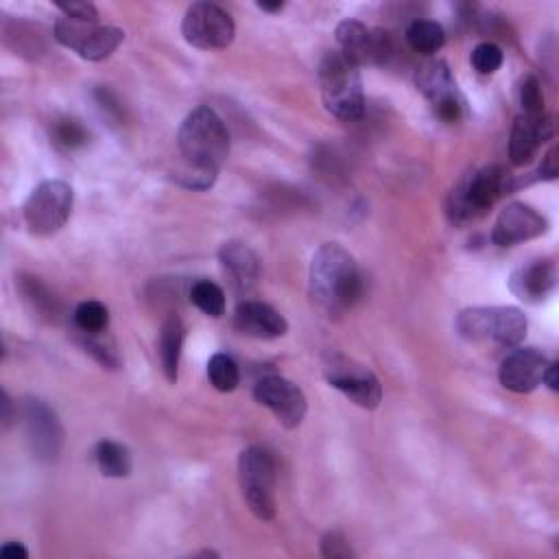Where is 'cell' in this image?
<instances>
[{
    "label": "cell",
    "mask_w": 559,
    "mask_h": 559,
    "mask_svg": "<svg viewBox=\"0 0 559 559\" xmlns=\"http://www.w3.org/2000/svg\"><path fill=\"white\" fill-rule=\"evenodd\" d=\"M177 146L181 166L175 170V181L190 190L212 188L229 155V133L223 118L207 105L194 107L179 124Z\"/></svg>",
    "instance_id": "6da1fadb"
},
{
    "label": "cell",
    "mask_w": 559,
    "mask_h": 559,
    "mask_svg": "<svg viewBox=\"0 0 559 559\" xmlns=\"http://www.w3.org/2000/svg\"><path fill=\"white\" fill-rule=\"evenodd\" d=\"M310 297L328 314H341L349 310L362 297L360 271L341 245H321L310 260Z\"/></svg>",
    "instance_id": "7a4b0ae2"
},
{
    "label": "cell",
    "mask_w": 559,
    "mask_h": 559,
    "mask_svg": "<svg viewBox=\"0 0 559 559\" xmlns=\"http://www.w3.org/2000/svg\"><path fill=\"white\" fill-rule=\"evenodd\" d=\"M319 87L325 109L338 120L354 122L365 114L362 79L356 63L338 50H328L319 63Z\"/></svg>",
    "instance_id": "3957f363"
},
{
    "label": "cell",
    "mask_w": 559,
    "mask_h": 559,
    "mask_svg": "<svg viewBox=\"0 0 559 559\" xmlns=\"http://www.w3.org/2000/svg\"><path fill=\"white\" fill-rule=\"evenodd\" d=\"M456 332L469 343L518 347L526 336V317L513 306H474L459 312Z\"/></svg>",
    "instance_id": "277c9868"
},
{
    "label": "cell",
    "mask_w": 559,
    "mask_h": 559,
    "mask_svg": "<svg viewBox=\"0 0 559 559\" xmlns=\"http://www.w3.org/2000/svg\"><path fill=\"white\" fill-rule=\"evenodd\" d=\"M511 188L509 175L491 164L485 168L474 170L465 179H461L454 190L450 192V203H448V214L452 223H469L485 214L507 190Z\"/></svg>",
    "instance_id": "5b68a950"
},
{
    "label": "cell",
    "mask_w": 559,
    "mask_h": 559,
    "mask_svg": "<svg viewBox=\"0 0 559 559\" xmlns=\"http://www.w3.org/2000/svg\"><path fill=\"white\" fill-rule=\"evenodd\" d=\"M275 459L262 445H249L238 456L242 498L258 520L275 518Z\"/></svg>",
    "instance_id": "8992f818"
},
{
    "label": "cell",
    "mask_w": 559,
    "mask_h": 559,
    "mask_svg": "<svg viewBox=\"0 0 559 559\" xmlns=\"http://www.w3.org/2000/svg\"><path fill=\"white\" fill-rule=\"evenodd\" d=\"M74 203V192L70 183L61 179H46L33 188L22 214L28 231L33 236H52L70 218Z\"/></svg>",
    "instance_id": "52a82bcc"
},
{
    "label": "cell",
    "mask_w": 559,
    "mask_h": 559,
    "mask_svg": "<svg viewBox=\"0 0 559 559\" xmlns=\"http://www.w3.org/2000/svg\"><path fill=\"white\" fill-rule=\"evenodd\" d=\"M52 37L61 46L74 50L81 59L103 61L120 46V41L124 39V33L118 26L59 17L55 22Z\"/></svg>",
    "instance_id": "ba28073f"
},
{
    "label": "cell",
    "mask_w": 559,
    "mask_h": 559,
    "mask_svg": "<svg viewBox=\"0 0 559 559\" xmlns=\"http://www.w3.org/2000/svg\"><path fill=\"white\" fill-rule=\"evenodd\" d=\"M323 378L330 386L349 397L356 406L373 411L382 400V386L376 373L343 354H330L323 365Z\"/></svg>",
    "instance_id": "9c48e42d"
},
{
    "label": "cell",
    "mask_w": 559,
    "mask_h": 559,
    "mask_svg": "<svg viewBox=\"0 0 559 559\" xmlns=\"http://www.w3.org/2000/svg\"><path fill=\"white\" fill-rule=\"evenodd\" d=\"M183 39L201 50H223L234 41L236 24L231 15L214 2H194L181 22Z\"/></svg>",
    "instance_id": "30bf717a"
},
{
    "label": "cell",
    "mask_w": 559,
    "mask_h": 559,
    "mask_svg": "<svg viewBox=\"0 0 559 559\" xmlns=\"http://www.w3.org/2000/svg\"><path fill=\"white\" fill-rule=\"evenodd\" d=\"M415 81H417L419 92L426 96V100L430 103V107L439 120H443L448 124L461 120L463 109H465V98L459 92V85H456L445 61H441V59L426 61L419 68Z\"/></svg>",
    "instance_id": "8fae6325"
},
{
    "label": "cell",
    "mask_w": 559,
    "mask_h": 559,
    "mask_svg": "<svg viewBox=\"0 0 559 559\" xmlns=\"http://www.w3.org/2000/svg\"><path fill=\"white\" fill-rule=\"evenodd\" d=\"M22 426L31 454L37 461L50 463L59 456L63 445V428L57 413L37 397H28L22 404Z\"/></svg>",
    "instance_id": "7c38bea8"
},
{
    "label": "cell",
    "mask_w": 559,
    "mask_h": 559,
    "mask_svg": "<svg viewBox=\"0 0 559 559\" xmlns=\"http://www.w3.org/2000/svg\"><path fill=\"white\" fill-rule=\"evenodd\" d=\"M338 52L352 63L360 66H382L393 52L391 37L380 28H369L358 20H343L336 26Z\"/></svg>",
    "instance_id": "4fadbf2b"
},
{
    "label": "cell",
    "mask_w": 559,
    "mask_h": 559,
    "mask_svg": "<svg viewBox=\"0 0 559 559\" xmlns=\"http://www.w3.org/2000/svg\"><path fill=\"white\" fill-rule=\"evenodd\" d=\"M253 397L260 406H266L275 415V419L288 430L297 428L308 411V400L304 391L282 376L260 378L253 386Z\"/></svg>",
    "instance_id": "5bb4252c"
},
{
    "label": "cell",
    "mask_w": 559,
    "mask_h": 559,
    "mask_svg": "<svg viewBox=\"0 0 559 559\" xmlns=\"http://www.w3.org/2000/svg\"><path fill=\"white\" fill-rule=\"evenodd\" d=\"M546 216H542L535 207L526 203L513 201L504 210H500L491 229V242L498 247H513L546 234Z\"/></svg>",
    "instance_id": "9a60e30c"
},
{
    "label": "cell",
    "mask_w": 559,
    "mask_h": 559,
    "mask_svg": "<svg viewBox=\"0 0 559 559\" xmlns=\"http://www.w3.org/2000/svg\"><path fill=\"white\" fill-rule=\"evenodd\" d=\"M548 362L535 347H513L500 362V384L513 393H531L542 384Z\"/></svg>",
    "instance_id": "2e32d148"
},
{
    "label": "cell",
    "mask_w": 559,
    "mask_h": 559,
    "mask_svg": "<svg viewBox=\"0 0 559 559\" xmlns=\"http://www.w3.org/2000/svg\"><path fill=\"white\" fill-rule=\"evenodd\" d=\"M555 133L552 118L546 114L531 116V114H520L511 127V138H509V159L513 166H524L528 164L537 148L550 140Z\"/></svg>",
    "instance_id": "e0dca14e"
},
{
    "label": "cell",
    "mask_w": 559,
    "mask_h": 559,
    "mask_svg": "<svg viewBox=\"0 0 559 559\" xmlns=\"http://www.w3.org/2000/svg\"><path fill=\"white\" fill-rule=\"evenodd\" d=\"M557 286V266L552 260H528L511 273V293L526 304H542Z\"/></svg>",
    "instance_id": "ac0fdd59"
},
{
    "label": "cell",
    "mask_w": 559,
    "mask_h": 559,
    "mask_svg": "<svg viewBox=\"0 0 559 559\" xmlns=\"http://www.w3.org/2000/svg\"><path fill=\"white\" fill-rule=\"evenodd\" d=\"M234 325L238 332L253 338H277L288 332L286 319L269 304L245 299L234 312Z\"/></svg>",
    "instance_id": "d6986e66"
},
{
    "label": "cell",
    "mask_w": 559,
    "mask_h": 559,
    "mask_svg": "<svg viewBox=\"0 0 559 559\" xmlns=\"http://www.w3.org/2000/svg\"><path fill=\"white\" fill-rule=\"evenodd\" d=\"M218 260L238 293H249L255 286L260 277V260L245 242H225L218 251Z\"/></svg>",
    "instance_id": "ffe728a7"
},
{
    "label": "cell",
    "mask_w": 559,
    "mask_h": 559,
    "mask_svg": "<svg viewBox=\"0 0 559 559\" xmlns=\"http://www.w3.org/2000/svg\"><path fill=\"white\" fill-rule=\"evenodd\" d=\"M186 338V328L179 314L170 312L166 321L162 323L159 332V343H157V354H159V365L168 382H177L179 376V360H181V347Z\"/></svg>",
    "instance_id": "44dd1931"
},
{
    "label": "cell",
    "mask_w": 559,
    "mask_h": 559,
    "mask_svg": "<svg viewBox=\"0 0 559 559\" xmlns=\"http://www.w3.org/2000/svg\"><path fill=\"white\" fill-rule=\"evenodd\" d=\"M94 459L100 474L107 478H124L131 474V452L118 441H98L94 448Z\"/></svg>",
    "instance_id": "7402d4cb"
},
{
    "label": "cell",
    "mask_w": 559,
    "mask_h": 559,
    "mask_svg": "<svg viewBox=\"0 0 559 559\" xmlns=\"http://www.w3.org/2000/svg\"><path fill=\"white\" fill-rule=\"evenodd\" d=\"M406 44L419 55H435L445 44V31L435 20H413L406 28Z\"/></svg>",
    "instance_id": "603a6c76"
},
{
    "label": "cell",
    "mask_w": 559,
    "mask_h": 559,
    "mask_svg": "<svg viewBox=\"0 0 559 559\" xmlns=\"http://www.w3.org/2000/svg\"><path fill=\"white\" fill-rule=\"evenodd\" d=\"M72 319H74V328L81 334H98V332H107L109 310L105 304L96 299H87L74 308Z\"/></svg>",
    "instance_id": "cb8c5ba5"
},
{
    "label": "cell",
    "mask_w": 559,
    "mask_h": 559,
    "mask_svg": "<svg viewBox=\"0 0 559 559\" xmlns=\"http://www.w3.org/2000/svg\"><path fill=\"white\" fill-rule=\"evenodd\" d=\"M190 301L205 312L207 317H223L225 314V293L218 284L210 280H197L190 288Z\"/></svg>",
    "instance_id": "d4e9b609"
},
{
    "label": "cell",
    "mask_w": 559,
    "mask_h": 559,
    "mask_svg": "<svg viewBox=\"0 0 559 559\" xmlns=\"http://www.w3.org/2000/svg\"><path fill=\"white\" fill-rule=\"evenodd\" d=\"M207 378L210 384L221 391V393H229L238 386L240 382V371L238 365L234 362L231 356L227 354H214L207 362Z\"/></svg>",
    "instance_id": "484cf974"
},
{
    "label": "cell",
    "mask_w": 559,
    "mask_h": 559,
    "mask_svg": "<svg viewBox=\"0 0 559 559\" xmlns=\"http://www.w3.org/2000/svg\"><path fill=\"white\" fill-rule=\"evenodd\" d=\"M90 140L87 129L74 118H61L52 124V142L63 151H76Z\"/></svg>",
    "instance_id": "4316f807"
},
{
    "label": "cell",
    "mask_w": 559,
    "mask_h": 559,
    "mask_svg": "<svg viewBox=\"0 0 559 559\" xmlns=\"http://www.w3.org/2000/svg\"><path fill=\"white\" fill-rule=\"evenodd\" d=\"M81 345L85 352H90L100 365L109 367V369H118L120 358L116 352V345L111 338H107V332H98V334H81Z\"/></svg>",
    "instance_id": "83f0119b"
},
{
    "label": "cell",
    "mask_w": 559,
    "mask_h": 559,
    "mask_svg": "<svg viewBox=\"0 0 559 559\" xmlns=\"http://www.w3.org/2000/svg\"><path fill=\"white\" fill-rule=\"evenodd\" d=\"M13 28H15V33L17 35H7L4 33V37H7V44L11 41V39H15V50L20 52V55H28L31 59H35V55L37 52H44V35H41V28L39 26H33V24H28V22H17V24H13Z\"/></svg>",
    "instance_id": "f1b7e54d"
},
{
    "label": "cell",
    "mask_w": 559,
    "mask_h": 559,
    "mask_svg": "<svg viewBox=\"0 0 559 559\" xmlns=\"http://www.w3.org/2000/svg\"><path fill=\"white\" fill-rule=\"evenodd\" d=\"M502 59H504V52L498 44L493 41H480L474 50H472V66L478 74H493L498 72V68L502 66Z\"/></svg>",
    "instance_id": "f546056e"
},
{
    "label": "cell",
    "mask_w": 559,
    "mask_h": 559,
    "mask_svg": "<svg viewBox=\"0 0 559 559\" xmlns=\"http://www.w3.org/2000/svg\"><path fill=\"white\" fill-rule=\"evenodd\" d=\"M22 293L24 297L33 304V308H37L39 312L55 317L59 312V304L55 297H50V293L46 290L44 284H39L37 277H26L22 280Z\"/></svg>",
    "instance_id": "4dcf8cb0"
},
{
    "label": "cell",
    "mask_w": 559,
    "mask_h": 559,
    "mask_svg": "<svg viewBox=\"0 0 559 559\" xmlns=\"http://www.w3.org/2000/svg\"><path fill=\"white\" fill-rule=\"evenodd\" d=\"M520 105H522V114H531V116L544 114L542 83L535 74H528L522 81V85H520Z\"/></svg>",
    "instance_id": "1f68e13d"
},
{
    "label": "cell",
    "mask_w": 559,
    "mask_h": 559,
    "mask_svg": "<svg viewBox=\"0 0 559 559\" xmlns=\"http://www.w3.org/2000/svg\"><path fill=\"white\" fill-rule=\"evenodd\" d=\"M321 555L328 559H352L356 557L347 537L341 531H328L321 539Z\"/></svg>",
    "instance_id": "d6a6232c"
},
{
    "label": "cell",
    "mask_w": 559,
    "mask_h": 559,
    "mask_svg": "<svg viewBox=\"0 0 559 559\" xmlns=\"http://www.w3.org/2000/svg\"><path fill=\"white\" fill-rule=\"evenodd\" d=\"M63 17L79 22H98V9L92 2H57Z\"/></svg>",
    "instance_id": "836d02e7"
},
{
    "label": "cell",
    "mask_w": 559,
    "mask_h": 559,
    "mask_svg": "<svg viewBox=\"0 0 559 559\" xmlns=\"http://www.w3.org/2000/svg\"><path fill=\"white\" fill-rule=\"evenodd\" d=\"M557 155H559V148H557V146H552V148L544 155V159H542L539 168L533 173V175H535L533 179H544V181H552V179H557V175H559Z\"/></svg>",
    "instance_id": "e575fe53"
},
{
    "label": "cell",
    "mask_w": 559,
    "mask_h": 559,
    "mask_svg": "<svg viewBox=\"0 0 559 559\" xmlns=\"http://www.w3.org/2000/svg\"><path fill=\"white\" fill-rule=\"evenodd\" d=\"M0 557H2V559H26V557H28V550H26L20 542H7V544L0 548Z\"/></svg>",
    "instance_id": "d590c367"
},
{
    "label": "cell",
    "mask_w": 559,
    "mask_h": 559,
    "mask_svg": "<svg viewBox=\"0 0 559 559\" xmlns=\"http://www.w3.org/2000/svg\"><path fill=\"white\" fill-rule=\"evenodd\" d=\"M542 382L548 384L550 391H559V367H557V362H548Z\"/></svg>",
    "instance_id": "8d00e7d4"
},
{
    "label": "cell",
    "mask_w": 559,
    "mask_h": 559,
    "mask_svg": "<svg viewBox=\"0 0 559 559\" xmlns=\"http://www.w3.org/2000/svg\"><path fill=\"white\" fill-rule=\"evenodd\" d=\"M13 419H15L13 402H11L9 393H7V391H2V426H4V428H9V426L13 424Z\"/></svg>",
    "instance_id": "74e56055"
},
{
    "label": "cell",
    "mask_w": 559,
    "mask_h": 559,
    "mask_svg": "<svg viewBox=\"0 0 559 559\" xmlns=\"http://www.w3.org/2000/svg\"><path fill=\"white\" fill-rule=\"evenodd\" d=\"M258 9L269 11V13H277L284 9V2H258Z\"/></svg>",
    "instance_id": "f35d334b"
}]
</instances>
